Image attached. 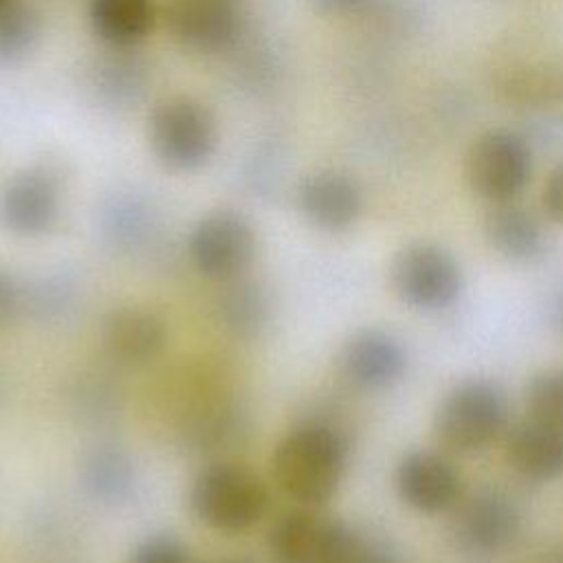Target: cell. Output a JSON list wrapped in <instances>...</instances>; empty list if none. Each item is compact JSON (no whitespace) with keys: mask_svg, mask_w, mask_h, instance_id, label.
I'll use <instances>...</instances> for the list:
<instances>
[{"mask_svg":"<svg viewBox=\"0 0 563 563\" xmlns=\"http://www.w3.org/2000/svg\"><path fill=\"white\" fill-rule=\"evenodd\" d=\"M345 462V438L325 422H306L288 431L271 457L277 486L306 506H321L336 493Z\"/></svg>","mask_w":563,"mask_h":563,"instance_id":"obj_1","label":"cell"},{"mask_svg":"<svg viewBox=\"0 0 563 563\" xmlns=\"http://www.w3.org/2000/svg\"><path fill=\"white\" fill-rule=\"evenodd\" d=\"M506 427V391L488 378H464L455 383L440 398L431 420L435 444L457 455H473L488 449Z\"/></svg>","mask_w":563,"mask_h":563,"instance_id":"obj_2","label":"cell"},{"mask_svg":"<svg viewBox=\"0 0 563 563\" xmlns=\"http://www.w3.org/2000/svg\"><path fill=\"white\" fill-rule=\"evenodd\" d=\"M147 141L154 158L165 169L178 174L198 172L218 147L216 117L196 97H165L147 114Z\"/></svg>","mask_w":563,"mask_h":563,"instance_id":"obj_3","label":"cell"},{"mask_svg":"<svg viewBox=\"0 0 563 563\" xmlns=\"http://www.w3.org/2000/svg\"><path fill=\"white\" fill-rule=\"evenodd\" d=\"M521 530L517 504L495 486L462 493L449 508L446 541L464 563H490L501 556Z\"/></svg>","mask_w":563,"mask_h":563,"instance_id":"obj_4","label":"cell"},{"mask_svg":"<svg viewBox=\"0 0 563 563\" xmlns=\"http://www.w3.org/2000/svg\"><path fill=\"white\" fill-rule=\"evenodd\" d=\"M268 493L262 479L246 466L216 462L202 468L191 488L189 506L209 528L220 532H244L266 512Z\"/></svg>","mask_w":563,"mask_h":563,"instance_id":"obj_5","label":"cell"},{"mask_svg":"<svg viewBox=\"0 0 563 563\" xmlns=\"http://www.w3.org/2000/svg\"><path fill=\"white\" fill-rule=\"evenodd\" d=\"M462 172L468 189L477 198L490 205L510 202L530 180L532 147L517 130H484L471 141Z\"/></svg>","mask_w":563,"mask_h":563,"instance_id":"obj_6","label":"cell"},{"mask_svg":"<svg viewBox=\"0 0 563 563\" xmlns=\"http://www.w3.org/2000/svg\"><path fill=\"white\" fill-rule=\"evenodd\" d=\"M394 295L418 312L451 308L464 288V273L451 251L435 242H409L389 264Z\"/></svg>","mask_w":563,"mask_h":563,"instance_id":"obj_7","label":"cell"},{"mask_svg":"<svg viewBox=\"0 0 563 563\" xmlns=\"http://www.w3.org/2000/svg\"><path fill=\"white\" fill-rule=\"evenodd\" d=\"M255 229L235 209H213L205 213L187 235L191 266L207 279L233 282L255 257Z\"/></svg>","mask_w":563,"mask_h":563,"instance_id":"obj_8","label":"cell"},{"mask_svg":"<svg viewBox=\"0 0 563 563\" xmlns=\"http://www.w3.org/2000/svg\"><path fill=\"white\" fill-rule=\"evenodd\" d=\"M62 196V178L53 165H26L0 187V224L20 238L44 235L59 220Z\"/></svg>","mask_w":563,"mask_h":563,"instance_id":"obj_9","label":"cell"},{"mask_svg":"<svg viewBox=\"0 0 563 563\" xmlns=\"http://www.w3.org/2000/svg\"><path fill=\"white\" fill-rule=\"evenodd\" d=\"M358 530L312 510L282 517L271 534L268 550L277 563H347Z\"/></svg>","mask_w":563,"mask_h":563,"instance_id":"obj_10","label":"cell"},{"mask_svg":"<svg viewBox=\"0 0 563 563\" xmlns=\"http://www.w3.org/2000/svg\"><path fill=\"white\" fill-rule=\"evenodd\" d=\"M163 22L176 44L202 55L231 51L244 29L233 0H167Z\"/></svg>","mask_w":563,"mask_h":563,"instance_id":"obj_11","label":"cell"},{"mask_svg":"<svg viewBox=\"0 0 563 563\" xmlns=\"http://www.w3.org/2000/svg\"><path fill=\"white\" fill-rule=\"evenodd\" d=\"M336 365L341 376L361 391H385L407 372L402 341L383 328H361L345 339Z\"/></svg>","mask_w":563,"mask_h":563,"instance_id":"obj_12","label":"cell"},{"mask_svg":"<svg viewBox=\"0 0 563 563\" xmlns=\"http://www.w3.org/2000/svg\"><path fill=\"white\" fill-rule=\"evenodd\" d=\"M394 488L407 508L422 515H440L449 512L460 499L462 479L444 453L416 449L398 460Z\"/></svg>","mask_w":563,"mask_h":563,"instance_id":"obj_13","label":"cell"},{"mask_svg":"<svg viewBox=\"0 0 563 563\" xmlns=\"http://www.w3.org/2000/svg\"><path fill=\"white\" fill-rule=\"evenodd\" d=\"M297 209L317 229L328 233L347 231L363 211L358 180L341 169H317L306 174L295 191Z\"/></svg>","mask_w":563,"mask_h":563,"instance_id":"obj_14","label":"cell"},{"mask_svg":"<svg viewBox=\"0 0 563 563\" xmlns=\"http://www.w3.org/2000/svg\"><path fill=\"white\" fill-rule=\"evenodd\" d=\"M167 343L165 321L150 308L121 306L112 308L101 323V345L106 354L128 367L154 361Z\"/></svg>","mask_w":563,"mask_h":563,"instance_id":"obj_15","label":"cell"},{"mask_svg":"<svg viewBox=\"0 0 563 563\" xmlns=\"http://www.w3.org/2000/svg\"><path fill=\"white\" fill-rule=\"evenodd\" d=\"M506 462L521 479L552 482L563 475V429L526 416L506 431Z\"/></svg>","mask_w":563,"mask_h":563,"instance_id":"obj_16","label":"cell"},{"mask_svg":"<svg viewBox=\"0 0 563 563\" xmlns=\"http://www.w3.org/2000/svg\"><path fill=\"white\" fill-rule=\"evenodd\" d=\"M488 246L508 262H532L543 255L545 233L541 222L515 200L493 205L484 218Z\"/></svg>","mask_w":563,"mask_h":563,"instance_id":"obj_17","label":"cell"},{"mask_svg":"<svg viewBox=\"0 0 563 563\" xmlns=\"http://www.w3.org/2000/svg\"><path fill=\"white\" fill-rule=\"evenodd\" d=\"M79 479L84 490L106 506H121L130 501L136 490L134 462L114 444L92 446L79 464Z\"/></svg>","mask_w":563,"mask_h":563,"instance_id":"obj_18","label":"cell"},{"mask_svg":"<svg viewBox=\"0 0 563 563\" xmlns=\"http://www.w3.org/2000/svg\"><path fill=\"white\" fill-rule=\"evenodd\" d=\"M156 20L154 0H90L88 22L92 33L112 48L141 44Z\"/></svg>","mask_w":563,"mask_h":563,"instance_id":"obj_19","label":"cell"},{"mask_svg":"<svg viewBox=\"0 0 563 563\" xmlns=\"http://www.w3.org/2000/svg\"><path fill=\"white\" fill-rule=\"evenodd\" d=\"M103 240L119 253L132 255L147 246L154 235L156 218L152 207L136 196H114L99 218Z\"/></svg>","mask_w":563,"mask_h":563,"instance_id":"obj_20","label":"cell"},{"mask_svg":"<svg viewBox=\"0 0 563 563\" xmlns=\"http://www.w3.org/2000/svg\"><path fill=\"white\" fill-rule=\"evenodd\" d=\"M220 319L235 336H257L271 319L268 292L260 284L242 282L240 277L229 282L220 297Z\"/></svg>","mask_w":563,"mask_h":563,"instance_id":"obj_21","label":"cell"},{"mask_svg":"<svg viewBox=\"0 0 563 563\" xmlns=\"http://www.w3.org/2000/svg\"><path fill=\"white\" fill-rule=\"evenodd\" d=\"M42 20L33 4L15 0L0 11V64H18L40 42Z\"/></svg>","mask_w":563,"mask_h":563,"instance_id":"obj_22","label":"cell"},{"mask_svg":"<svg viewBox=\"0 0 563 563\" xmlns=\"http://www.w3.org/2000/svg\"><path fill=\"white\" fill-rule=\"evenodd\" d=\"M79 295L81 288L73 277L66 273H55L33 284L29 292V308L40 321H64L70 312H75Z\"/></svg>","mask_w":563,"mask_h":563,"instance_id":"obj_23","label":"cell"},{"mask_svg":"<svg viewBox=\"0 0 563 563\" xmlns=\"http://www.w3.org/2000/svg\"><path fill=\"white\" fill-rule=\"evenodd\" d=\"M526 416L563 429V369L537 372L523 389Z\"/></svg>","mask_w":563,"mask_h":563,"instance_id":"obj_24","label":"cell"},{"mask_svg":"<svg viewBox=\"0 0 563 563\" xmlns=\"http://www.w3.org/2000/svg\"><path fill=\"white\" fill-rule=\"evenodd\" d=\"M143 68L139 62L117 55L99 68L97 92L108 106H128L134 103L141 95Z\"/></svg>","mask_w":563,"mask_h":563,"instance_id":"obj_25","label":"cell"},{"mask_svg":"<svg viewBox=\"0 0 563 563\" xmlns=\"http://www.w3.org/2000/svg\"><path fill=\"white\" fill-rule=\"evenodd\" d=\"M128 563H187V552L174 534L158 532L139 541Z\"/></svg>","mask_w":563,"mask_h":563,"instance_id":"obj_26","label":"cell"},{"mask_svg":"<svg viewBox=\"0 0 563 563\" xmlns=\"http://www.w3.org/2000/svg\"><path fill=\"white\" fill-rule=\"evenodd\" d=\"M347 563H396V554L385 539L358 530V537Z\"/></svg>","mask_w":563,"mask_h":563,"instance_id":"obj_27","label":"cell"},{"mask_svg":"<svg viewBox=\"0 0 563 563\" xmlns=\"http://www.w3.org/2000/svg\"><path fill=\"white\" fill-rule=\"evenodd\" d=\"M541 209L552 222L563 224V161L550 169L541 187Z\"/></svg>","mask_w":563,"mask_h":563,"instance_id":"obj_28","label":"cell"},{"mask_svg":"<svg viewBox=\"0 0 563 563\" xmlns=\"http://www.w3.org/2000/svg\"><path fill=\"white\" fill-rule=\"evenodd\" d=\"M22 306V290L13 275L0 268V328L9 325Z\"/></svg>","mask_w":563,"mask_h":563,"instance_id":"obj_29","label":"cell"},{"mask_svg":"<svg viewBox=\"0 0 563 563\" xmlns=\"http://www.w3.org/2000/svg\"><path fill=\"white\" fill-rule=\"evenodd\" d=\"M112 389H108L106 385H90L81 391V396H77V400H81V409L84 416L92 418V420H101L103 416H110V407H112Z\"/></svg>","mask_w":563,"mask_h":563,"instance_id":"obj_30","label":"cell"},{"mask_svg":"<svg viewBox=\"0 0 563 563\" xmlns=\"http://www.w3.org/2000/svg\"><path fill=\"white\" fill-rule=\"evenodd\" d=\"M376 0H308V4L325 18H350L367 11Z\"/></svg>","mask_w":563,"mask_h":563,"instance_id":"obj_31","label":"cell"},{"mask_svg":"<svg viewBox=\"0 0 563 563\" xmlns=\"http://www.w3.org/2000/svg\"><path fill=\"white\" fill-rule=\"evenodd\" d=\"M521 563H563V545L539 550V552L530 554L528 559H523Z\"/></svg>","mask_w":563,"mask_h":563,"instance_id":"obj_32","label":"cell"},{"mask_svg":"<svg viewBox=\"0 0 563 563\" xmlns=\"http://www.w3.org/2000/svg\"><path fill=\"white\" fill-rule=\"evenodd\" d=\"M15 0H0V11L4 9V7H9V4H13Z\"/></svg>","mask_w":563,"mask_h":563,"instance_id":"obj_33","label":"cell"},{"mask_svg":"<svg viewBox=\"0 0 563 563\" xmlns=\"http://www.w3.org/2000/svg\"><path fill=\"white\" fill-rule=\"evenodd\" d=\"M561 323H563V299H561Z\"/></svg>","mask_w":563,"mask_h":563,"instance_id":"obj_34","label":"cell"}]
</instances>
